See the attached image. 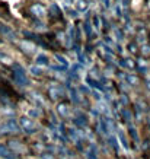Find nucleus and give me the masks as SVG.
Instances as JSON below:
<instances>
[{
	"instance_id": "9d476101",
	"label": "nucleus",
	"mask_w": 150,
	"mask_h": 159,
	"mask_svg": "<svg viewBox=\"0 0 150 159\" xmlns=\"http://www.w3.org/2000/svg\"><path fill=\"white\" fill-rule=\"evenodd\" d=\"M76 124L80 125V127H85L87 124V120H86V116H83V114H79V117L76 118Z\"/></svg>"
},
{
	"instance_id": "423d86ee",
	"label": "nucleus",
	"mask_w": 150,
	"mask_h": 159,
	"mask_svg": "<svg viewBox=\"0 0 150 159\" xmlns=\"http://www.w3.org/2000/svg\"><path fill=\"white\" fill-rule=\"evenodd\" d=\"M86 158L87 159H99V156H98V148L93 143H90L89 145V149L86 150Z\"/></svg>"
},
{
	"instance_id": "dca6fc26",
	"label": "nucleus",
	"mask_w": 150,
	"mask_h": 159,
	"mask_svg": "<svg viewBox=\"0 0 150 159\" xmlns=\"http://www.w3.org/2000/svg\"><path fill=\"white\" fill-rule=\"evenodd\" d=\"M55 58H57V60L61 63V64H66V66H67V60H66L63 56H60V54H55Z\"/></svg>"
},
{
	"instance_id": "9b49d317",
	"label": "nucleus",
	"mask_w": 150,
	"mask_h": 159,
	"mask_svg": "<svg viewBox=\"0 0 150 159\" xmlns=\"http://www.w3.org/2000/svg\"><path fill=\"white\" fill-rule=\"evenodd\" d=\"M37 64H38V66H47V64H48V58L45 57V56H38V57H37Z\"/></svg>"
},
{
	"instance_id": "0eeeda50",
	"label": "nucleus",
	"mask_w": 150,
	"mask_h": 159,
	"mask_svg": "<svg viewBox=\"0 0 150 159\" xmlns=\"http://www.w3.org/2000/svg\"><path fill=\"white\" fill-rule=\"evenodd\" d=\"M61 89L60 88H57V86H54V88H50V95H51V98L53 99H57V98H60L61 97Z\"/></svg>"
},
{
	"instance_id": "2eb2a0df",
	"label": "nucleus",
	"mask_w": 150,
	"mask_h": 159,
	"mask_svg": "<svg viewBox=\"0 0 150 159\" xmlns=\"http://www.w3.org/2000/svg\"><path fill=\"white\" fill-rule=\"evenodd\" d=\"M130 134H131V137H133V140H136V142H139V136H137V130L134 129V127H131V125H130Z\"/></svg>"
},
{
	"instance_id": "f3484780",
	"label": "nucleus",
	"mask_w": 150,
	"mask_h": 159,
	"mask_svg": "<svg viewBox=\"0 0 150 159\" xmlns=\"http://www.w3.org/2000/svg\"><path fill=\"white\" fill-rule=\"evenodd\" d=\"M128 80H130L131 85H136V83H137V77H134V76H131V75H130V76H128Z\"/></svg>"
},
{
	"instance_id": "f03ea898",
	"label": "nucleus",
	"mask_w": 150,
	"mask_h": 159,
	"mask_svg": "<svg viewBox=\"0 0 150 159\" xmlns=\"http://www.w3.org/2000/svg\"><path fill=\"white\" fill-rule=\"evenodd\" d=\"M19 124H20V129L25 131V133H28V134H32L37 131V124L34 123L32 118H28V117H22L19 120Z\"/></svg>"
},
{
	"instance_id": "f8f14e48",
	"label": "nucleus",
	"mask_w": 150,
	"mask_h": 159,
	"mask_svg": "<svg viewBox=\"0 0 150 159\" xmlns=\"http://www.w3.org/2000/svg\"><path fill=\"white\" fill-rule=\"evenodd\" d=\"M7 153H9L7 146H5V145H2V143H0V156H2V158H5Z\"/></svg>"
},
{
	"instance_id": "39448f33",
	"label": "nucleus",
	"mask_w": 150,
	"mask_h": 159,
	"mask_svg": "<svg viewBox=\"0 0 150 159\" xmlns=\"http://www.w3.org/2000/svg\"><path fill=\"white\" fill-rule=\"evenodd\" d=\"M31 13L37 16V18H42L45 15V7L42 5H39V3H35V5L31 6Z\"/></svg>"
},
{
	"instance_id": "a211bd4d",
	"label": "nucleus",
	"mask_w": 150,
	"mask_h": 159,
	"mask_svg": "<svg viewBox=\"0 0 150 159\" xmlns=\"http://www.w3.org/2000/svg\"><path fill=\"white\" fill-rule=\"evenodd\" d=\"M44 158H45V159H54L53 156H50V153H45V155H44Z\"/></svg>"
},
{
	"instance_id": "1a4fd4ad",
	"label": "nucleus",
	"mask_w": 150,
	"mask_h": 159,
	"mask_svg": "<svg viewBox=\"0 0 150 159\" xmlns=\"http://www.w3.org/2000/svg\"><path fill=\"white\" fill-rule=\"evenodd\" d=\"M58 112H60V116L61 117H67L68 116V108L66 104H60L58 105Z\"/></svg>"
},
{
	"instance_id": "f257e3e1",
	"label": "nucleus",
	"mask_w": 150,
	"mask_h": 159,
	"mask_svg": "<svg viewBox=\"0 0 150 159\" xmlns=\"http://www.w3.org/2000/svg\"><path fill=\"white\" fill-rule=\"evenodd\" d=\"M13 77H15V82L18 83L19 86H26L28 85V76H26L24 67L19 66V64H15L13 66Z\"/></svg>"
},
{
	"instance_id": "6ab92c4d",
	"label": "nucleus",
	"mask_w": 150,
	"mask_h": 159,
	"mask_svg": "<svg viewBox=\"0 0 150 159\" xmlns=\"http://www.w3.org/2000/svg\"><path fill=\"white\" fill-rule=\"evenodd\" d=\"M104 2H105V5H107V6H108V0H104Z\"/></svg>"
},
{
	"instance_id": "6e6552de",
	"label": "nucleus",
	"mask_w": 150,
	"mask_h": 159,
	"mask_svg": "<svg viewBox=\"0 0 150 159\" xmlns=\"http://www.w3.org/2000/svg\"><path fill=\"white\" fill-rule=\"evenodd\" d=\"M76 7H77V10H80V12H85V10L87 9L86 0H76Z\"/></svg>"
},
{
	"instance_id": "7ed1b4c3",
	"label": "nucleus",
	"mask_w": 150,
	"mask_h": 159,
	"mask_svg": "<svg viewBox=\"0 0 150 159\" xmlns=\"http://www.w3.org/2000/svg\"><path fill=\"white\" fill-rule=\"evenodd\" d=\"M20 127L19 124L16 123V120H7L5 124L0 127V133H19Z\"/></svg>"
},
{
	"instance_id": "ddd939ff",
	"label": "nucleus",
	"mask_w": 150,
	"mask_h": 159,
	"mask_svg": "<svg viewBox=\"0 0 150 159\" xmlns=\"http://www.w3.org/2000/svg\"><path fill=\"white\" fill-rule=\"evenodd\" d=\"M108 140H109V145H111L115 150H118V143H117L115 137H114V136H109V137H108Z\"/></svg>"
},
{
	"instance_id": "20e7f679",
	"label": "nucleus",
	"mask_w": 150,
	"mask_h": 159,
	"mask_svg": "<svg viewBox=\"0 0 150 159\" xmlns=\"http://www.w3.org/2000/svg\"><path fill=\"white\" fill-rule=\"evenodd\" d=\"M7 149L10 150V152H13L15 155H18V153H25L26 152V148H25L22 143H19V142H16V140H10L9 142V148Z\"/></svg>"
},
{
	"instance_id": "4468645a",
	"label": "nucleus",
	"mask_w": 150,
	"mask_h": 159,
	"mask_svg": "<svg viewBox=\"0 0 150 159\" xmlns=\"http://www.w3.org/2000/svg\"><path fill=\"white\" fill-rule=\"evenodd\" d=\"M118 131H120V133H118V136H120V140H121V142H122V146H124L126 149H128V143H127L126 136L122 134V131H121V130H118Z\"/></svg>"
}]
</instances>
